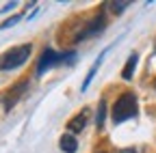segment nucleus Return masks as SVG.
<instances>
[{
    "label": "nucleus",
    "mask_w": 156,
    "mask_h": 153,
    "mask_svg": "<svg viewBox=\"0 0 156 153\" xmlns=\"http://www.w3.org/2000/svg\"><path fill=\"white\" fill-rule=\"evenodd\" d=\"M136 63H139V54H130V58H128V63H126V67H124V71H122V78H124V80H130V78H132Z\"/></svg>",
    "instance_id": "6e6552de"
},
{
    "label": "nucleus",
    "mask_w": 156,
    "mask_h": 153,
    "mask_svg": "<svg viewBox=\"0 0 156 153\" xmlns=\"http://www.w3.org/2000/svg\"><path fill=\"white\" fill-rule=\"evenodd\" d=\"M98 153H104V151H98Z\"/></svg>",
    "instance_id": "4468645a"
},
{
    "label": "nucleus",
    "mask_w": 156,
    "mask_h": 153,
    "mask_svg": "<svg viewBox=\"0 0 156 153\" xmlns=\"http://www.w3.org/2000/svg\"><path fill=\"white\" fill-rule=\"evenodd\" d=\"M17 7V2H7L5 7H2V11H0V13H7V11H11V9H15Z\"/></svg>",
    "instance_id": "f8f14e48"
},
{
    "label": "nucleus",
    "mask_w": 156,
    "mask_h": 153,
    "mask_svg": "<svg viewBox=\"0 0 156 153\" xmlns=\"http://www.w3.org/2000/svg\"><path fill=\"white\" fill-rule=\"evenodd\" d=\"M136 112H139V108H136V97L132 93H124V95H119V99L113 106V123L119 125L128 119H134Z\"/></svg>",
    "instance_id": "f03ea898"
},
{
    "label": "nucleus",
    "mask_w": 156,
    "mask_h": 153,
    "mask_svg": "<svg viewBox=\"0 0 156 153\" xmlns=\"http://www.w3.org/2000/svg\"><path fill=\"white\" fill-rule=\"evenodd\" d=\"M33 52V45L26 43V45H17L5 54H0V71H11V69H17V67H22L26 61H28V56Z\"/></svg>",
    "instance_id": "7ed1b4c3"
},
{
    "label": "nucleus",
    "mask_w": 156,
    "mask_h": 153,
    "mask_svg": "<svg viewBox=\"0 0 156 153\" xmlns=\"http://www.w3.org/2000/svg\"><path fill=\"white\" fill-rule=\"evenodd\" d=\"M104 119H106V101H100V108H98V114H95V125H98V129L104 125Z\"/></svg>",
    "instance_id": "1a4fd4ad"
},
{
    "label": "nucleus",
    "mask_w": 156,
    "mask_h": 153,
    "mask_svg": "<svg viewBox=\"0 0 156 153\" xmlns=\"http://www.w3.org/2000/svg\"><path fill=\"white\" fill-rule=\"evenodd\" d=\"M20 20H22L20 15H13V17H9V20H5L2 24H0V30H5V28H11V26H15Z\"/></svg>",
    "instance_id": "9b49d317"
},
{
    "label": "nucleus",
    "mask_w": 156,
    "mask_h": 153,
    "mask_svg": "<svg viewBox=\"0 0 156 153\" xmlns=\"http://www.w3.org/2000/svg\"><path fill=\"white\" fill-rule=\"evenodd\" d=\"M128 7H130V2H106V5H104V9H111L115 15H119V13L126 11Z\"/></svg>",
    "instance_id": "9d476101"
},
{
    "label": "nucleus",
    "mask_w": 156,
    "mask_h": 153,
    "mask_svg": "<svg viewBox=\"0 0 156 153\" xmlns=\"http://www.w3.org/2000/svg\"><path fill=\"white\" fill-rule=\"evenodd\" d=\"M154 86H156V80H154Z\"/></svg>",
    "instance_id": "2eb2a0df"
},
{
    "label": "nucleus",
    "mask_w": 156,
    "mask_h": 153,
    "mask_svg": "<svg viewBox=\"0 0 156 153\" xmlns=\"http://www.w3.org/2000/svg\"><path fill=\"white\" fill-rule=\"evenodd\" d=\"M58 147H61L63 153H76V149H78V140L72 136V134H63L61 140H58Z\"/></svg>",
    "instance_id": "0eeeda50"
},
{
    "label": "nucleus",
    "mask_w": 156,
    "mask_h": 153,
    "mask_svg": "<svg viewBox=\"0 0 156 153\" xmlns=\"http://www.w3.org/2000/svg\"><path fill=\"white\" fill-rule=\"evenodd\" d=\"M122 153H136V151H134V149H124Z\"/></svg>",
    "instance_id": "ddd939ff"
},
{
    "label": "nucleus",
    "mask_w": 156,
    "mask_h": 153,
    "mask_svg": "<svg viewBox=\"0 0 156 153\" xmlns=\"http://www.w3.org/2000/svg\"><path fill=\"white\" fill-rule=\"evenodd\" d=\"M87 117H89V110L85 108L83 112H78L76 117L69 121V125H67V127H69L72 131H83V129H85V125H87Z\"/></svg>",
    "instance_id": "423d86ee"
},
{
    "label": "nucleus",
    "mask_w": 156,
    "mask_h": 153,
    "mask_svg": "<svg viewBox=\"0 0 156 153\" xmlns=\"http://www.w3.org/2000/svg\"><path fill=\"white\" fill-rule=\"evenodd\" d=\"M74 61H76V52H54V50L46 48L37 63V75H44L48 69H52L56 65H72Z\"/></svg>",
    "instance_id": "f257e3e1"
},
{
    "label": "nucleus",
    "mask_w": 156,
    "mask_h": 153,
    "mask_svg": "<svg viewBox=\"0 0 156 153\" xmlns=\"http://www.w3.org/2000/svg\"><path fill=\"white\" fill-rule=\"evenodd\" d=\"M28 88V82H20V86H15L13 91H9V95L5 97V110H9V108H13L15 106V101H17V97L20 95H24V91Z\"/></svg>",
    "instance_id": "39448f33"
},
{
    "label": "nucleus",
    "mask_w": 156,
    "mask_h": 153,
    "mask_svg": "<svg viewBox=\"0 0 156 153\" xmlns=\"http://www.w3.org/2000/svg\"><path fill=\"white\" fill-rule=\"evenodd\" d=\"M104 26H106V17H104V13L100 11L93 20L83 28V32H78L76 35V41H85V39H89V37H95V35H100L102 30H104Z\"/></svg>",
    "instance_id": "20e7f679"
}]
</instances>
